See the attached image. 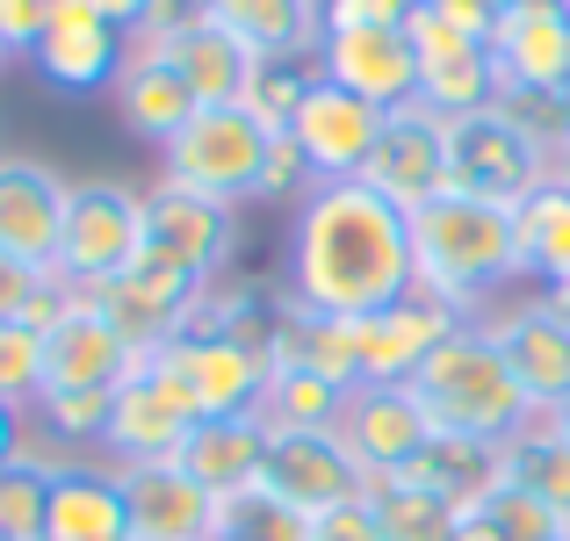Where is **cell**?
Returning a JSON list of instances; mask_svg holds the SVG:
<instances>
[{"instance_id":"obj_34","label":"cell","mask_w":570,"mask_h":541,"mask_svg":"<svg viewBox=\"0 0 570 541\" xmlns=\"http://www.w3.org/2000/svg\"><path fill=\"white\" fill-rule=\"evenodd\" d=\"M58 447H29L22 462L0 470V534L8 541H43V520H51V476H58Z\"/></svg>"},{"instance_id":"obj_6","label":"cell","mask_w":570,"mask_h":541,"mask_svg":"<svg viewBox=\"0 0 570 541\" xmlns=\"http://www.w3.org/2000/svg\"><path fill=\"white\" fill-rule=\"evenodd\" d=\"M542 180H557V153H542V145H534L499 101L448 124V188H455V195L520 209Z\"/></svg>"},{"instance_id":"obj_15","label":"cell","mask_w":570,"mask_h":541,"mask_svg":"<svg viewBox=\"0 0 570 541\" xmlns=\"http://www.w3.org/2000/svg\"><path fill=\"white\" fill-rule=\"evenodd\" d=\"M368 188L390 195V203L412 217L433 195H448V116H433L426 101H404V109L383 116L376 159H368Z\"/></svg>"},{"instance_id":"obj_53","label":"cell","mask_w":570,"mask_h":541,"mask_svg":"<svg viewBox=\"0 0 570 541\" xmlns=\"http://www.w3.org/2000/svg\"><path fill=\"white\" fill-rule=\"evenodd\" d=\"M563 109H570V87H563Z\"/></svg>"},{"instance_id":"obj_42","label":"cell","mask_w":570,"mask_h":541,"mask_svg":"<svg viewBox=\"0 0 570 541\" xmlns=\"http://www.w3.org/2000/svg\"><path fill=\"white\" fill-rule=\"evenodd\" d=\"M43 282H51V267L0 253V325H22V318H29V304L43 296Z\"/></svg>"},{"instance_id":"obj_37","label":"cell","mask_w":570,"mask_h":541,"mask_svg":"<svg viewBox=\"0 0 570 541\" xmlns=\"http://www.w3.org/2000/svg\"><path fill=\"white\" fill-rule=\"evenodd\" d=\"M311 87H318V66H311V58H261V66H253V87H246V109L261 116L267 130H289V116L304 109Z\"/></svg>"},{"instance_id":"obj_50","label":"cell","mask_w":570,"mask_h":541,"mask_svg":"<svg viewBox=\"0 0 570 541\" xmlns=\"http://www.w3.org/2000/svg\"><path fill=\"white\" fill-rule=\"evenodd\" d=\"M542 296H549V311H557V318L570 325V282H557V289H542Z\"/></svg>"},{"instance_id":"obj_12","label":"cell","mask_w":570,"mask_h":541,"mask_svg":"<svg viewBox=\"0 0 570 541\" xmlns=\"http://www.w3.org/2000/svg\"><path fill=\"white\" fill-rule=\"evenodd\" d=\"M261 491L282 499V505H296L304 520H325V513H340V505L368 499V470L347 455L340 433H275V441H267Z\"/></svg>"},{"instance_id":"obj_35","label":"cell","mask_w":570,"mask_h":541,"mask_svg":"<svg viewBox=\"0 0 570 541\" xmlns=\"http://www.w3.org/2000/svg\"><path fill=\"white\" fill-rule=\"evenodd\" d=\"M368 513H376L383 541H455V513L441 499H426L412 484H390V476L368 484Z\"/></svg>"},{"instance_id":"obj_25","label":"cell","mask_w":570,"mask_h":541,"mask_svg":"<svg viewBox=\"0 0 570 541\" xmlns=\"http://www.w3.org/2000/svg\"><path fill=\"white\" fill-rule=\"evenodd\" d=\"M267 441H275V433H267L261 412L203 419V426H188V441H181V455H174V470L195 476L209 499H246V491H261Z\"/></svg>"},{"instance_id":"obj_18","label":"cell","mask_w":570,"mask_h":541,"mask_svg":"<svg viewBox=\"0 0 570 541\" xmlns=\"http://www.w3.org/2000/svg\"><path fill=\"white\" fill-rule=\"evenodd\" d=\"M333 433L347 441V455L368 470V484L397 476L404 462L433 441L426 412L412 404V390H404V383H362V390H347V412H340Z\"/></svg>"},{"instance_id":"obj_49","label":"cell","mask_w":570,"mask_h":541,"mask_svg":"<svg viewBox=\"0 0 570 541\" xmlns=\"http://www.w3.org/2000/svg\"><path fill=\"white\" fill-rule=\"evenodd\" d=\"M95 8L109 14L116 29H130V37H138V29H145V14H153V0H95Z\"/></svg>"},{"instance_id":"obj_32","label":"cell","mask_w":570,"mask_h":541,"mask_svg":"<svg viewBox=\"0 0 570 541\" xmlns=\"http://www.w3.org/2000/svg\"><path fill=\"white\" fill-rule=\"evenodd\" d=\"M340 412H347V383H333V375H318V368L267 375V397H261L267 433H333Z\"/></svg>"},{"instance_id":"obj_29","label":"cell","mask_w":570,"mask_h":541,"mask_svg":"<svg viewBox=\"0 0 570 541\" xmlns=\"http://www.w3.org/2000/svg\"><path fill=\"white\" fill-rule=\"evenodd\" d=\"M159 51L181 66V80L195 87V101H246V87H253V66L261 58L246 51L238 37H224L217 22H195V29H181V37H153Z\"/></svg>"},{"instance_id":"obj_26","label":"cell","mask_w":570,"mask_h":541,"mask_svg":"<svg viewBox=\"0 0 570 541\" xmlns=\"http://www.w3.org/2000/svg\"><path fill=\"white\" fill-rule=\"evenodd\" d=\"M43 541H130V513H124V484H116V462H101V455L58 462Z\"/></svg>"},{"instance_id":"obj_2","label":"cell","mask_w":570,"mask_h":541,"mask_svg":"<svg viewBox=\"0 0 570 541\" xmlns=\"http://www.w3.org/2000/svg\"><path fill=\"white\" fill-rule=\"evenodd\" d=\"M412 282L419 296L448 304L462 325H484L520 289V238L513 209L476 203V195H433L412 209Z\"/></svg>"},{"instance_id":"obj_41","label":"cell","mask_w":570,"mask_h":541,"mask_svg":"<svg viewBox=\"0 0 570 541\" xmlns=\"http://www.w3.org/2000/svg\"><path fill=\"white\" fill-rule=\"evenodd\" d=\"M318 188V174H311V159H304V145L289 138V130H275V145H267V167H261V195L253 203H304V195Z\"/></svg>"},{"instance_id":"obj_20","label":"cell","mask_w":570,"mask_h":541,"mask_svg":"<svg viewBox=\"0 0 570 541\" xmlns=\"http://www.w3.org/2000/svg\"><path fill=\"white\" fill-rule=\"evenodd\" d=\"M455 325H462L455 311L433 304V296H419V289L404 296V304H390V311L354 318V361H362V383H412ZM362 383H354V390H362Z\"/></svg>"},{"instance_id":"obj_38","label":"cell","mask_w":570,"mask_h":541,"mask_svg":"<svg viewBox=\"0 0 570 541\" xmlns=\"http://www.w3.org/2000/svg\"><path fill=\"white\" fill-rule=\"evenodd\" d=\"M0 397L37 412V397H43V333L37 325H0Z\"/></svg>"},{"instance_id":"obj_7","label":"cell","mask_w":570,"mask_h":541,"mask_svg":"<svg viewBox=\"0 0 570 541\" xmlns=\"http://www.w3.org/2000/svg\"><path fill=\"white\" fill-rule=\"evenodd\" d=\"M188 426H203V404H195L188 375L174 368L167 354H153L116 383L101 462H116V470H130V462H174L181 441H188Z\"/></svg>"},{"instance_id":"obj_52","label":"cell","mask_w":570,"mask_h":541,"mask_svg":"<svg viewBox=\"0 0 570 541\" xmlns=\"http://www.w3.org/2000/svg\"><path fill=\"white\" fill-rule=\"evenodd\" d=\"M528 8H563L570 14V0H528Z\"/></svg>"},{"instance_id":"obj_8","label":"cell","mask_w":570,"mask_h":541,"mask_svg":"<svg viewBox=\"0 0 570 541\" xmlns=\"http://www.w3.org/2000/svg\"><path fill=\"white\" fill-rule=\"evenodd\" d=\"M232 246H238V209L209 203V195H188L174 180L145 188V260L217 289L232 275Z\"/></svg>"},{"instance_id":"obj_47","label":"cell","mask_w":570,"mask_h":541,"mask_svg":"<svg viewBox=\"0 0 570 541\" xmlns=\"http://www.w3.org/2000/svg\"><path fill=\"white\" fill-rule=\"evenodd\" d=\"M318 541H383V534H376V513H368V499L325 513V520H318Z\"/></svg>"},{"instance_id":"obj_13","label":"cell","mask_w":570,"mask_h":541,"mask_svg":"<svg viewBox=\"0 0 570 541\" xmlns=\"http://www.w3.org/2000/svg\"><path fill=\"white\" fill-rule=\"evenodd\" d=\"M318 80L347 87V95L376 101V109H404L419 101V51H412V29L383 22V29H325L318 51H311Z\"/></svg>"},{"instance_id":"obj_46","label":"cell","mask_w":570,"mask_h":541,"mask_svg":"<svg viewBox=\"0 0 570 541\" xmlns=\"http://www.w3.org/2000/svg\"><path fill=\"white\" fill-rule=\"evenodd\" d=\"M29 447H37V412H22V404L0 397V470H8V462H22Z\"/></svg>"},{"instance_id":"obj_36","label":"cell","mask_w":570,"mask_h":541,"mask_svg":"<svg viewBox=\"0 0 570 541\" xmlns=\"http://www.w3.org/2000/svg\"><path fill=\"white\" fill-rule=\"evenodd\" d=\"M217 541H318V520H304L296 505L267 499V491H246V499H224Z\"/></svg>"},{"instance_id":"obj_45","label":"cell","mask_w":570,"mask_h":541,"mask_svg":"<svg viewBox=\"0 0 570 541\" xmlns=\"http://www.w3.org/2000/svg\"><path fill=\"white\" fill-rule=\"evenodd\" d=\"M419 8H433L441 22H455L462 37H491V22L505 14V0H419Z\"/></svg>"},{"instance_id":"obj_31","label":"cell","mask_w":570,"mask_h":541,"mask_svg":"<svg viewBox=\"0 0 570 541\" xmlns=\"http://www.w3.org/2000/svg\"><path fill=\"white\" fill-rule=\"evenodd\" d=\"M499 484L534 491V499H549L570 520V441L549 426V419H528L520 433L499 441Z\"/></svg>"},{"instance_id":"obj_39","label":"cell","mask_w":570,"mask_h":541,"mask_svg":"<svg viewBox=\"0 0 570 541\" xmlns=\"http://www.w3.org/2000/svg\"><path fill=\"white\" fill-rule=\"evenodd\" d=\"M484 513L499 520L513 541H570V520L557 513L549 499H534V491H520V484H499L484 499Z\"/></svg>"},{"instance_id":"obj_33","label":"cell","mask_w":570,"mask_h":541,"mask_svg":"<svg viewBox=\"0 0 570 541\" xmlns=\"http://www.w3.org/2000/svg\"><path fill=\"white\" fill-rule=\"evenodd\" d=\"M109 412H116V390H43V397H37V441L58 447L66 462L101 455V441H109Z\"/></svg>"},{"instance_id":"obj_17","label":"cell","mask_w":570,"mask_h":541,"mask_svg":"<svg viewBox=\"0 0 570 541\" xmlns=\"http://www.w3.org/2000/svg\"><path fill=\"white\" fill-rule=\"evenodd\" d=\"M167 361L188 375L195 404H203V419H238V412H261L267 397V354L253 347V340H232L217 333V325H195L167 347Z\"/></svg>"},{"instance_id":"obj_54","label":"cell","mask_w":570,"mask_h":541,"mask_svg":"<svg viewBox=\"0 0 570 541\" xmlns=\"http://www.w3.org/2000/svg\"><path fill=\"white\" fill-rule=\"evenodd\" d=\"M404 8H419V0H404Z\"/></svg>"},{"instance_id":"obj_55","label":"cell","mask_w":570,"mask_h":541,"mask_svg":"<svg viewBox=\"0 0 570 541\" xmlns=\"http://www.w3.org/2000/svg\"><path fill=\"white\" fill-rule=\"evenodd\" d=\"M0 541H8V534H0Z\"/></svg>"},{"instance_id":"obj_9","label":"cell","mask_w":570,"mask_h":541,"mask_svg":"<svg viewBox=\"0 0 570 541\" xmlns=\"http://www.w3.org/2000/svg\"><path fill=\"white\" fill-rule=\"evenodd\" d=\"M203 282H188V275H174V267H159V260H138V267H124L116 282H101L95 289V311L124 333V347L138 354V361H153V354H167L181 333H195V318H203Z\"/></svg>"},{"instance_id":"obj_23","label":"cell","mask_w":570,"mask_h":541,"mask_svg":"<svg viewBox=\"0 0 570 541\" xmlns=\"http://www.w3.org/2000/svg\"><path fill=\"white\" fill-rule=\"evenodd\" d=\"M109 95H116V124H124L130 138H145V145H174V130L203 109L195 87L181 80V66H174L153 37H130V58H124V72H116Z\"/></svg>"},{"instance_id":"obj_21","label":"cell","mask_w":570,"mask_h":541,"mask_svg":"<svg viewBox=\"0 0 570 541\" xmlns=\"http://www.w3.org/2000/svg\"><path fill=\"white\" fill-rule=\"evenodd\" d=\"M116 484H124L130 541H217L224 499H209L174 462H130V470H116Z\"/></svg>"},{"instance_id":"obj_43","label":"cell","mask_w":570,"mask_h":541,"mask_svg":"<svg viewBox=\"0 0 570 541\" xmlns=\"http://www.w3.org/2000/svg\"><path fill=\"white\" fill-rule=\"evenodd\" d=\"M51 22V0H0V58H29Z\"/></svg>"},{"instance_id":"obj_40","label":"cell","mask_w":570,"mask_h":541,"mask_svg":"<svg viewBox=\"0 0 570 541\" xmlns=\"http://www.w3.org/2000/svg\"><path fill=\"white\" fill-rule=\"evenodd\" d=\"M499 109L513 116V124L528 130L542 153H557V159L570 153V109H563V95H542V87H505Z\"/></svg>"},{"instance_id":"obj_11","label":"cell","mask_w":570,"mask_h":541,"mask_svg":"<svg viewBox=\"0 0 570 541\" xmlns=\"http://www.w3.org/2000/svg\"><path fill=\"white\" fill-rule=\"evenodd\" d=\"M484 333L499 340V354H505V368H513L534 419L570 404V325L549 311V296H505L484 318Z\"/></svg>"},{"instance_id":"obj_44","label":"cell","mask_w":570,"mask_h":541,"mask_svg":"<svg viewBox=\"0 0 570 541\" xmlns=\"http://www.w3.org/2000/svg\"><path fill=\"white\" fill-rule=\"evenodd\" d=\"M404 0H325L318 8V22L325 29H383V22H404Z\"/></svg>"},{"instance_id":"obj_27","label":"cell","mask_w":570,"mask_h":541,"mask_svg":"<svg viewBox=\"0 0 570 541\" xmlns=\"http://www.w3.org/2000/svg\"><path fill=\"white\" fill-rule=\"evenodd\" d=\"M390 484L426 491V499H441L448 513H476V505L499 491V447L491 441H462V433H433Z\"/></svg>"},{"instance_id":"obj_48","label":"cell","mask_w":570,"mask_h":541,"mask_svg":"<svg viewBox=\"0 0 570 541\" xmlns=\"http://www.w3.org/2000/svg\"><path fill=\"white\" fill-rule=\"evenodd\" d=\"M455 541H513V534H505L499 520H491L484 505H476V513H455Z\"/></svg>"},{"instance_id":"obj_10","label":"cell","mask_w":570,"mask_h":541,"mask_svg":"<svg viewBox=\"0 0 570 541\" xmlns=\"http://www.w3.org/2000/svg\"><path fill=\"white\" fill-rule=\"evenodd\" d=\"M124 58H130V29H116L95 0H51V22H43L29 66L51 95H101V87H116Z\"/></svg>"},{"instance_id":"obj_16","label":"cell","mask_w":570,"mask_h":541,"mask_svg":"<svg viewBox=\"0 0 570 541\" xmlns=\"http://www.w3.org/2000/svg\"><path fill=\"white\" fill-rule=\"evenodd\" d=\"M289 138L304 145L318 188L325 180H362L368 159H376V138H383V109L347 95V87H333V80H318L304 95V109L289 116Z\"/></svg>"},{"instance_id":"obj_30","label":"cell","mask_w":570,"mask_h":541,"mask_svg":"<svg viewBox=\"0 0 570 541\" xmlns=\"http://www.w3.org/2000/svg\"><path fill=\"white\" fill-rule=\"evenodd\" d=\"M513 238H520V282H542V289L570 282V188L563 180H542L513 209Z\"/></svg>"},{"instance_id":"obj_22","label":"cell","mask_w":570,"mask_h":541,"mask_svg":"<svg viewBox=\"0 0 570 541\" xmlns=\"http://www.w3.org/2000/svg\"><path fill=\"white\" fill-rule=\"evenodd\" d=\"M491 72L505 87H542V95H563L570 87V14L563 8H528V0H505V14L484 37Z\"/></svg>"},{"instance_id":"obj_14","label":"cell","mask_w":570,"mask_h":541,"mask_svg":"<svg viewBox=\"0 0 570 541\" xmlns=\"http://www.w3.org/2000/svg\"><path fill=\"white\" fill-rule=\"evenodd\" d=\"M404 29H412V51H419V101H426L433 116H476L499 101V72H491V51L484 37H462L455 22H441L433 8H412L404 14Z\"/></svg>"},{"instance_id":"obj_5","label":"cell","mask_w":570,"mask_h":541,"mask_svg":"<svg viewBox=\"0 0 570 541\" xmlns=\"http://www.w3.org/2000/svg\"><path fill=\"white\" fill-rule=\"evenodd\" d=\"M138 260H145V188L138 180H109V174L101 180H72L51 275L66 282V289L95 296L101 282H116Z\"/></svg>"},{"instance_id":"obj_24","label":"cell","mask_w":570,"mask_h":541,"mask_svg":"<svg viewBox=\"0 0 570 541\" xmlns=\"http://www.w3.org/2000/svg\"><path fill=\"white\" fill-rule=\"evenodd\" d=\"M130 368H138V354H130L124 333L95 311V296H80V304L43 333V390H116Z\"/></svg>"},{"instance_id":"obj_19","label":"cell","mask_w":570,"mask_h":541,"mask_svg":"<svg viewBox=\"0 0 570 541\" xmlns=\"http://www.w3.org/2000/svg\"><path fill=\"white\" fill-rule=\"evenodd\" d=\"M66 203H72V180L58 167L29 153H0V253L14 260H58V232H66Z\"/></svg>"},{"instance_id":"obj_1","label":"cell","mask_w":570,"mask_h":541,"mask_svg":"<svg viewBox=\"0 0 570 541\" xmlns=\"http://www.w3.org/2000/svg\"><path fill=\"white\" fill-rule=\"evenodd\" d=\"M289 304L318 318H368L419 289L412 282V217L368 180H325L289 209Z\"/></svg>"},{"instance_id":"obj_3","label":"cell","mask_w":570,"mask_h":541,"mask_svg":"<svg viewBox=\"0 0 570 541\" xmlns=\"http://www.w3.org/2000/svg\"><path fill=\"white\" fill-rule=\"evenodd\" d=\"M404 390H412V404L426 412L433 433H462V441H491V447L534 419L513 368H505V354H499V340L484 325H455Z\"/></svg>"},{"instance_id":"obj_28","label":"cell","mask_w":570,"mask_h":541,"mask_svg":"<svg viewBox=\"0 0 570 541\" xmlns=\"http://www.w3.org/2000/svg\"><path fill=\"white\" fill-rule=\"evenodd\" d=\"M325 0H209V22L238 37L253 58H311L325 37Z\"/></svg>"},{"instance_id":"obj_4","label":"cell","mask_w":570,"mask_h":541,"mask_svg":"<svg viewBox=\"0 0 570 541\" xmlns=\"http://www.w3.org/2000/svg\"><path fill=\"white\" fill-rule=\"evenodd\" d=\"M267 145H275V130L246 101H209V109H195L174 130V145H159V180H174L188 195H209L224 209H246L261 195Z\"/></svg>"},{"instance_id":"obj_51","label":"cell","mask_w":570,"mask_h":541,"mask_svg":"<svg viewBox=\"0 0 570 541\" xmlns=\"http://www.w3.org/2000/svg\"><path fill=\"white\" fill-rule=\"evenodd\" d=\"M549 426H557L563 441H570V404H557V412H549Z\"/></svg>"}]
</instances>
